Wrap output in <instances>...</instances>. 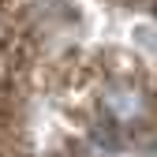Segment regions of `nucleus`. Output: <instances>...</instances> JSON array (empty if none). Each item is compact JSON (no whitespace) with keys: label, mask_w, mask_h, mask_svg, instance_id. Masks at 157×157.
<instances>
[{"label":"nucleus","mask_w":157,"mask_h":157,"mask_svg":"<svg viewBox=\"0 0 157 157\" xmlns=\"http://www.w3.org/2000/svg\"><path fill=\"white\" fill-rule=\"evenodd\" d=\"M101 109L112 116L120 127H131V124H139L142 116L150 112L146 105V94L139 86H131V82H109L105 94H101Z\"/></svg>","instance_id":"1"}]
</instances>
